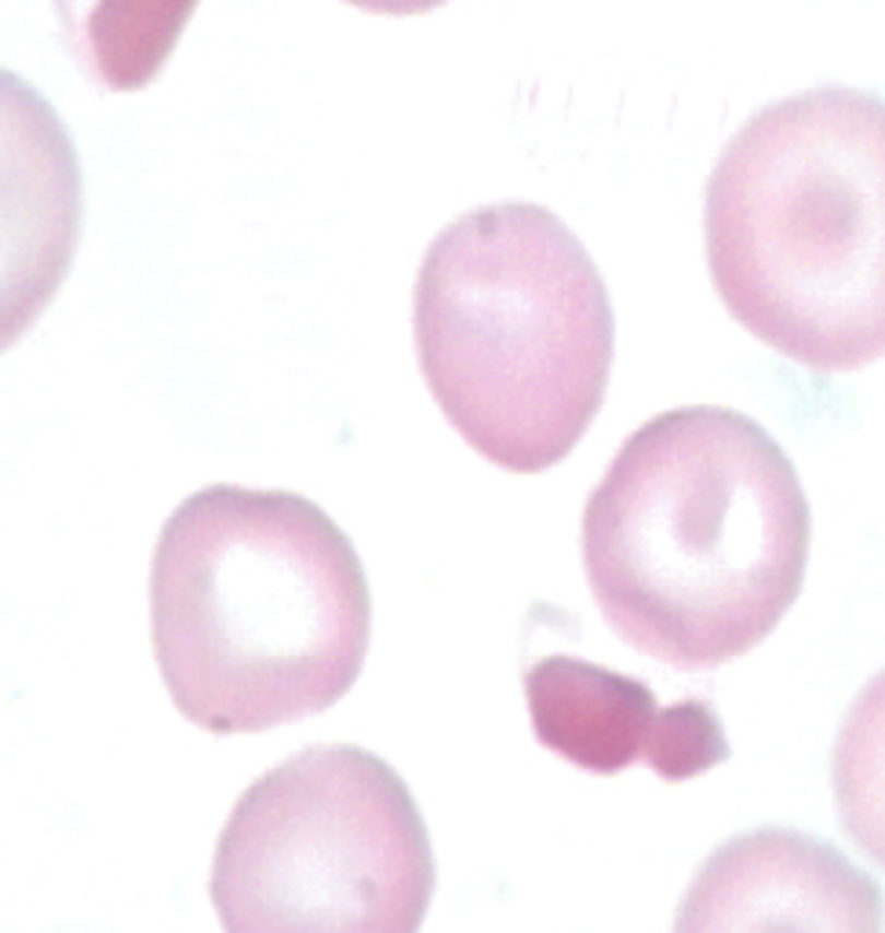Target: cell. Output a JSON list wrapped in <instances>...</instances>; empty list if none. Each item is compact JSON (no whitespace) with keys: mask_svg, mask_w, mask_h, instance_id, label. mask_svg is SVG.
Returning <instances> with one entry per match:
<instances>
[{"mask_svg":"<svg viewBox=\"0 0 885 933\" xmlns=\"http://www.w3.org/2000/svg\"><path fill=\"white\" fill-rule=\"evenodd\" d=\"M805 489L780 441L736 409L641 423L583 511V569L605 624L638 653L710 671L751 653L802 594Z\"/></svg>","mask_w":885,"mask_h":933,"instance_id":"cell-1","label":"cell"},{"mask_svg":"<svg viewBox=\"0 0 885 933\" xmlns=\"http://www.w3.org/2000/svg\"><path fill=\"white\" fill-rule=\"evenodd\" d=\"M150 635L168 697L197 730L303 722L343 700L365 668V566L306 496L208 485L157 536Z\"/></svg>","mask_w":885,"mask_h":933,"instance_id":"cell-2","label":"cell"},{"mask_svg":"<svg viewBox=\"0 0 885 933\" xmlns=\"http://www.w3.org/2000/svg\"><path fill=\"white\" fill-rule=\"evenodd\" d=\"M704 234L754 340L813 373L885 357V99L827 84L758 110L710 172Z\"/></svg>","mask_w":885,"mask_h":933,"instance_id":"cell-3","label":"cell"},{"mask_svg":"<svg viewBox=\"0 0 885 933\" xmlns=\"http://www.w3.org/2000/svg\"><path fill=\"white\" fill-rule=\"evenodd\" d=\"M412 329L437 409L510 474L562 463L605 401V281L543 204H485L448 223L420 263Z\"/></svg>","mask_w":885,"mask_h":933,"instance_id":"cell-4","label":"cell"},{"mask_svg":"<svg viewBox=\"0 0 885 933\" xmlns=\"http://www.w3.org/2000/svg\"><path fill=\"white\" fill-rule=\"evenodd\" d=\"M437 883L409 784L357 744H317L251 780L219 831L223 933H420Z\"/></svg>","mask_w":885,"mask_h":933,"instance_id":"cell-5","label":"cell"},{"mask_svg":"<svg viewBox=\"0 0 885 933\" xmlns=\"http://www.w3.org/2000/svg\"><path fill=\"white\" fill-rule=\"evenodd\" d=\"M84 226L70 128L26 78L0 67V354L59 296Z\"/></svg>","mask_w":885,"mask_h":933,"instance_id":"cell-6","label":"cell"},{"mask_svg":"<svg viewBox=\"0 0 885 933\" xmlns=\"http://www.w3.org/2000/svg\"><path fill=\"white\" fill-rule=\"evenodd\" d=\"M671 933H885V900L830 842L758 828L696 867Z\"/></svg>","mask_w":885,"mask_h":933,"instance_id":"cell-7","label":"cell"},{"mask_svg":"<svg viewBox=\"0 0 885 933\" xmlns=\"http://www.w3.org/2000/svg\"><path fill=\"white\" fill-rule=\"evenodd\" d=\"M524 700L546 752L598 777L649 766L663 780H693L729 758L725 730L707 700L663 708L641 678L579 657L532 664Z\"/></svg>","mask_w":885,"mask_h":933,"instance_id":"cell-8","label":"cell"},{"mask_svg":"<svg viewBox=\"0 0 885 933\" xmlns=\"http://www.w3.org/2000/svg\"><path fill=\"white\" fill-rule=\"evenodd\" d=\"M201 0H55L62 45L87 81L139 92L164 70Z\"/></svg>","mask_w":885,"mask_h":933,"instance_id":"cell-9","label":"cell"},{"mask_svg":"<svg viewBox=\"0 0 885 933\" xmlns=\"http://www.w3.org/2000/svg\"><path fill=\"white\" fill-rule=\"evenodd\" d=\"M830 788L846 835L885 867V671L863 686L841 722Z\"/></svg>","mask_w":885,"mask_h":933,"instance_id":"cell-10","label":"cell"},{"mask_svg":"<svg viewBox=\"0 0 885 933\" xmlns=\"http://www.w3.org/2000/svg\"><path fill=\"white\" fill-rule=\"evenodd\" d=\"M346 4H354L361 12H371V15H423V12H434V8L448 4V0H346Z\"/></svg>","mask_w":885,"mask_h":933,"instance_id":"cell-11","label":"cell"}]
</instances>
